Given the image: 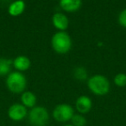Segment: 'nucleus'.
<instances>
[{"label":"nucleus","instance_id":"1","mask_svg":"<svg viewBox=\"0 0 126 126\" xmlns=\"http://www.w3.org/2000/svg\"><path fill=\"white\" fill-rule=\"evenodd\" d=\"M87 88L93 94L97 96H104L110 92L111 83L106 76L97 74L88 78Z\"/></svg>","mask_w":126,"mask_h":126},{"label":"nucleus","instance_id":"2","mask_svg":"<svg viewBox=\"0 0 126 126\" xmlns=\"http://www.w3.org/2000/svg\"><path fill=\"white\" fill-rule=\"evenodd\" d=\"M5 84L9 91L15 94H22L27 87L26 76L19 71H12L6 76Z\"/></svg>","mask_w":126,"mask_h":126},{"label":"nucleus","instance_id":"3","mask_svg":"<svg viewBox=\"0 0 126 126\" xmlns=\"http://www.w3.org/2000/svg\"><path fill=\"white\" fill-rule=\"evenodd\" d=\"M53 50L58 54H66L72 48V39L66 31H58L51 38Z\"/></svg>","mask_w":126,"mask_h":126},{"label":"nucleus","instance_id":"4","mask_svg":"<svg viewBox=\"0 0 126 126\" xmlns=\"http://www.w3.org/2000/svg\"><path fill=\"white\" fill-rule=\"evenodd\" d=\"M28 118L33 126H47L49 122V112L44 106H36L29 111Z\"/></svg>","mask_w":126,"mask_h":126},{"label":"nucleus","instance_id":"5","mask_svg":"<svg viewBox=\"0 0 126 126\" xmlns=\"http://www.w3.org/2000/svg\"><path fill=\"white\" fill-rule=\"evenodd\" d=\"M74 115V110L72 106L62 103L59 104L54 108L52 112V116L55 121L60 123H66L71 121L73 116Z\"/></svg>","mask_w":126,"mask_h":126},{"label":"nucleus","instance_id":"6","mask_svg":"<svg viewBox=\"0 0 126 126\" xmlns=\"http://www.w3.org/2000/svg\"><path fill=\"white\" fill-rule=\"evenodd\" d=\"M28 110L21 103L12 104L8 109V117L10 120L14 122L23 121L28 116Z\"/></svg>","mask_w":126,"mask_h":126},{"label":"nucleus","instance_id":"7","mask_svg":"<svg viewBox=\"0 0 126 126\" xmlns=\"http://www.w3.org/2000/svg\"><path fill=\"white\" fill-rule=\"evenodd\" d=\"M93 108V100L87 95H80L75 100V109L79 114H86Z\"/></svg>","mask_w":126,"mask_h":126},{"label":"nucleus","instance_id":"8","mask_svg":"<svg viewBox=\"0 0 126 126\" xmlns=\"http://www.w3.org/2000/svg\"><path fill=\"white\" fill-rule=\"evenodd\" d=\"M52 23L59 31H66L69 26L68 17L61 12H56L52 16Z\"/></svg>","mask_w":126,"mask_h":126},{"label":"nucleus","instance_id":"9","mask_svg":"<svg viewBox=\"0 0 126 126\" xmlns=\"http://www.w3.org/2000/svg\"><path fill=\"white\" fill-rule=\"evenodd\" d=\"M31 62L28 57L24 55H20L17 56L12 60V66L17 70V71L24 72L30 68Z\"/></svg>","mask_w":126,"mask_h":126},{"label":"nucleus","instance_id":"10","mask_svg":"<svg viewBox=\"0 0 126 126\" xmlns=\"http://www.w3.org/2000/svg\"><path fill=\"white\" fill-rule=\"evenodd\" d=\"M59 4L64 11L74 13L79 10L82 4V0H60Z\"/></svg>","mask_w":126,"mask_h":126},{"label":"nucleus","instance_id":"11","mask_svg":"<svg viewBox=\"0 0 126 126\" xmlns=\"http://www.w3.org/2000/svg\"><path fill=\"white\" fill-rule=\"evenodd\" d=\"M26 4L24 0H15L8 7V13L11 16H19L25 10Z\"/></svg>","mask_w":126,"mask_h":126},{"label":"nucleus","instance_id":"12","mask_svg":"<svg viewBox=\"0 0 126 126\" xmlns=\"http://www.w3.org/2000/svg\"><path fill=\"white\" fill-rule=\"evenodd\" d=\"M37 98L36 95L31 91H24L21 94V104L24 106L26 108H30L36 106Z\"/></svg>","mask_w":126,"mask_h":126},{"label":"nucleus","instance_id":"13","mask_svg":"<svg viewBox=\"0 0 126 126\" xmlns=\"http://www.w3.org/2000/svg\"><path fill=\"white\" fill-rule=\"evenodd\" d=\"M12 60L0 58V76H7L11 72Z\"/></svg>","mask_w":126,"mask_h":126},{"label":"nucleus","instance_id":"14","mask_svg":"<svg viewBox=\"0 0 126 126\" xmlns=\"http://www.w3.org/2000/svg\"><path fill=\"white\" fill-rule=\"evenodd\" d=\"M73 75H74V77L75 78L76 80L79 81H84L86 80H88V72L86 70V68L82 66H79L76 67L74 70V72H73Z\"/></svg>","mask_w":126,"mask_h":126},{"label":"nucleus","instance_id":"15","mask_svg":"<svg viewBox=\"0 0 126 126\" xmlns=\"http://www.w3.org/2000/svg\"><path fill=\"white\" fill-rule=\"evenodd\" d=\"M71 122H72V125L74 126H86L87 123L84 115L79 114V113L74 114L71 119Z\"/></svg>","mask_w":126,"mask_h":126},{"label":"nucleus","instance_id":"16","mask_svg":"<svg viewBox=\"0 0 126 126\" xmlns=\"http://www.w3.org/2000/svg\"><path fill=\"white\" fill-rule=\"evenodd\" d=\"M113 82L118 88H124L126 86V74L118 73L113 78Z\"/></svg>","mask_w":126,"mask_h":126},{"label":"nucleus","instance_id":"17","mask_svg":"<svg viewBox=\"0 0 126 126\" xmlns=\"http://www.w3.org/2000/svg\"><path fill=\"white\" fill-rule=\"evenodd\" d=\"M118 23L120 24V26L126 28V9H124L119 13L118 17Z\"/></svg>","mask_w":126,"mask_h":126},{"label":"nucleus","instance_id":"18","mask_svg":"<svg viewBox=\"0 0 126 126\" xmlns=\"http://www.w3.org/2000/svg\"><path fill=\"white\" fill-rule=\"evenodd\" d=\"M63 126H74V125H63Z\"/></svg>","mask_w":126,"mask_h":126}]
</instances>
